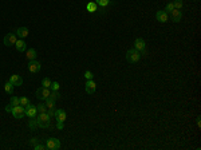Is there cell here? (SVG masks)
Segmentation results:
<instances>
[{"label":"cell","mask_w":201,"mask_h":150,"mask_svg":"<svg viewBox=\"0 0 201 150\" xmlns=\"http://www.w3.org/2000/svg\"><path fill=\"white\" fill-rule=\"evenodd\" d=\"M173 5H174V8H176V10H181V8H182V5H184V3H182V0H174Z\"/></svg>","instance_id":"484cf974"},{"label":"cell","mask_w":201,"mask_h":150,"mask_svg":"<svg viewBox=\"0 0 201 150\" xmlns=\"http://www.w3.org/2000/svg\"><path fill=\"white\" fill-rule=\"evenodd\" d=\"M24 112L27 117L30 118H35L36 114H38V110H36V106L31 105V103H28L27 106H24Z\"/></svg>","instance_id":"8992f818"},{"label":"cell","mask_w":201,"mask_h":150,"mask_svg":"<svg viewBox=\"0 0 201 150\" xmlns=\"http://www.w3.org/2000/svg\"><path fill=\"white\" fill-rule=\"evenodd\" d=\"M19 103L24 107V106H27L28 103H31V102H30V99H28L27 97H22V98H19Z\"/></svg>","instance_id":"7402d4cb"},{"label":"cell","mask_w":201,"mask_h":150,"mask_svg":"<svg viewBox=\"0 0 201 150\" xmlns=\"http://www.w3.org/2000/svg\"><path fill=\"white\" fill-rule=\"evenodd\" d=\"M56 129H58V130H62V129H63V122H56Z\"/></svg>","instance_id":"e575fe53"},{"label":"cell","mask_w":201,"mask_h":150,"mask_svg":"<svg viewBox=\"0 0 201 150\" xmlns=\"http://www.w3.org/2000/svg\"><path fill=\"white\" fill-rule=\"evenodd\" d=\"M10 82L12 83L14 86H22L23 85V78L20 76V75H11L10 78Z\"/></svg>","instance_id":"5bb4252c"},{"label":"cell","mask_w":201,"mask_h":150,"mask_svg":"<svg viewBox=\"0 0 201 150\" xmlns=\"http://www.w3.org/2000/svg\"><path fill=\"white\" fill-rule=\"evenodd\" d=\"M140 59H141V52L136 48H131V50H129L126 52V60L129 63H137Z\"/></svg>","instance_id":"7a4b0ae2"},{"label":"cell","mask_w":201,"mask_h":150,"mask_svg":"<svg viewBox=\"0 0 201 150\" xmlns=\"http://www.w3.org/2000/svg\"><path fill=\"white\" fill-rule=\"evenodd\" d=\"M44 105L47 106V109H54V107H55V100H54V99H51V98L48 97L47 99L44 100Z\"/></svg>","instance_id":"d6986e66"},{"label":"cell","mask_w":201,"mask_h":150,"mask_svg":"<svg viewBox=\"0 0 201 150\" xmlns=\"http://www.w3.org/2000/svg\"><path fill=\"white\" fill-rule=\"evenodd\" d=\"M38 143H39L38 138H31V140H30V145L31 146H35V145H38Z\"/></svg>","instance_id":"1f68e13d"},{"label":"cell","mask_w":201,"mask_h":150,"mask_svg":"<svg viewBox=\"0 0 201 150\" xmlns=\"http://www.w3.org/2000/svg\"><path fill=\"white\" fill-rule=\"evenodd\" d=\"M42 86H43V87L50 88V86H51V80L48 79V78H43V80H42Z\"/></svg>","instance_id":"4316f807"},{"label":"cell","mask_w":201,"mask_h":150,"mask_svg":"<svg viewBox=\"0 0 201 150\" xmlns=\"http://www.w3.org/2000/svg\"><path fill=\"white\" fill-rule=\"evenodd\" d=\"M11 105H12V106H18V105H20V103H19V98L18 97H11Z\"/></svg>","instance_id":"f546056e"},{"label":"cell","mask_w":201,"mask_h":150,"mask_svg":"<svg viewBox=\"0 0 201 150\" xmlns=\"http://www.w3.org/2000/svg\"><path fill=\"white\" fill-rule=\"evenodd\" d=\"M12 109H14V106L11 105V103L5 106V111H7V112H12Z\"/></svg>","instance_id":"836d02e7"},{"label":"cell","mask_w":201,"mask_h":150,"mask_svg":"<svg viewBox=\"0 0 201 150\" xmlns=\"http://www.w3.org/2000/svg\"><path fill=\"white\" fill-rule=\"evenodd\" d=\"M50 121H51V117L47 114V112H40L39 117L36 118L38 128H40V129H47V128H50Z\"/></svg>","instance_id":"6da1fadb"},{"label":"cell","mask_w":201,"mask_h":150,"mask_svg":"<svg viewBox=\"0 0 201 150\" xmlns=\"http://www.w3.org/2000/svg\"><path fill=\"white\" fill-rule=\"evenodd\" d=\"M50 88H47V87H40V88H38V90H36V98H38V99H40V100H46L47 99L48 97H50Z\"/></svg>","instance_id":"277c9868"},{"label":"cell","mask_w":201,"mask_h":150,"mask_svg":"<svg viewBox=\"0 0 201 150\" xmlns=\"http://www.w3.org/2000/svg\"><path fill=\"white\" fill-rule=\"evenodd\" d=\"M54 117H55L56 122H63V123H64V121H66V118H67V115H66L64 110L59 109V110H55V114H54Z\"/></svg>","instance_id":"8fae6325"},{"label":"cell","mask_w":201,"mask_h":150,"mask_svg":"<svg viewBox=\"0 0 201 150\" xmlns=\"http://www.w3.org/2000/svg\"><path fill=\"white\" fill-rule=\"evenodd\" d=\"M173 10H174V5H173V3H169V4H166V7H165V10H164V11H165L166 14H170Z\"/></svg>","instance_id":"83f0119b"},{"label":"cell","mask_w":201,"mask_h":150,"mask_svg":"<svg viewBox=\"0 0 201 150\" xmlns=\"http://www.w3.org/2000/svg\"><path fill=\"white\" fill-rule=\"evenodd\" d=\"M134 48H136V50H138L140 52L145 51V48H146V43H145V40H143L142 38H137V39L134 40Z\"/></svg>","instance_id":"9c48e42d"},{"label":"cell","mask_w":201,"mask_h":150,"mask_svg":"<svg viewBox=\"0 0 201 150\" xmlns=\"http://www.w3.org/2000/svg\"><path fill=\"white\" fill-rule=\"evenodd\" d=\"M16 35L15 34H7V35L4 36V39H3V43H4L7 47H11V46H15V43H16Z\"/></svg>","instance_id":"5b68a950"},{"label":"cell","mask_w":201,"mask_h":150,"mask_svg":"<svg viewBox=\"0 0 201 150\" xmlns=\"http://www.w3.org/2000/svg\"><path fill=\"white\" fill-rule=\"evenodd\" d=\"M46 148L50 150H58L60 148V141L58 138H47L46 141Z\"/></svg>","instance_id":"3957f363"},{"label":"cell","mask_w":201,"mask_h":150,"mask_svg":"<svg viewBox=\"0 0 201 150\" xmlns=\"http://www.w3.org/2000/svg\"><path fill=\"white\" fill-rule=\"evenodd\" d=\"M170 15H172V20H173L174 23H178V22H181V19H182V12H181L180 10H176V8L170 12Z\"/></svg>","instance_id":"7c38bea8"},{"label":"cell","mask_w":201,"mask_h":150,"mask_svg":"<svg viewBox=\"0 0 201 150\" xmlns=\"http://www.w3.org/2000/svg\"><path fill=\"white\" fill-rule=\"evenodd\" d=\"M109 3H110V0H95V4L99 7H106Z\"/></svg>","instance_id":"cb8c5ba5"},{"label":"cell","mask_w":201,"mask_h":150,"mask_svg":"<svg viewBox=\"0 0 201 150\" xmlns=\"http://www.w3.org/2000/svg\"><path fill=\"white\" fill-rule=\"evenodd\" d=\"M85 88H86V93H87V94H94V93H95V90H97V83L94 82L93 79L87 80V82H86Z\"/></svg>","instance_id":"30bf717a"},{"label":"cell","mask_w":201,"mask_h":150,"mask_svg":"<svg viewBox=\"0 0 201 150\" xmlns=\"http://www.w3.org/2000/svg\"><path fill=\"white\" fill-rule=\"evenodd\" d=\"M4 90H5V93H7V94H10V95L14 93V85L10 82V80H8V82L4 85Z\"/></svg>","instance_id":"ac0fdd59"},{"label":"cell","mask_w":201,"mask_h":150,"mask_svg":"<svg viewBox=\"0 0 201 150\" xmlns=\"http://www.w3.org/2000/svg\"><path fill=\"white\" fill-rule=\"evenodd\" d=\"M28 71L30 73H32V74H36V73H39L40 71V63L38 62V60H30L28 62Z\"/></svg>","instance_id":"ba28073f"},{"label":"cell","mask_w":201,"mask_h":150,"mask_svg":"<svg viewBox=\"0 0 201 150\" xmlns=\"http://www.w3.org/2000/svg\"><path fill=\"white\" fill-rule=\"evenodd\" d=\"M50 98L56 102V100H58L59 98H60V94L58 93V91H51V93H50Z\"/></svg>","instance_id":"d4e9b609"},{"label":"cell","mask_w":201,"mask_h":150,"mask_svg":"<svg viewBox=\"0 0 201 150\" xmlns=\"http://www.w3.org/2000/svg\"><path fill=\"white\" fill-rule=\"evenodd\" d=\"M26 56H27L28 60H34L36 58V50L35 48H30V50L27 51V54H26Z\"/></svg>","instance_id":"e0dca14e"},{"label":"cell","mask_w":201,"mask_h":150,"mask_svg":"<svg viewBox=\"0 0 201 150\" xmlns=\"http://www.w3.org/2000/svg\"><path fill=\"white\" fill-rule=\"evenodd\" d=\"M59 87H60V86H59V83H58V82H51L50 88H51L52 91H58V90H59Z\"/></svg>","instance_id":"f1b7e54d"},{"label":"cell","mask_w":201,"mask_h":150,"mask_svg":"<svg viewBox=\"0 0 201 150\" xmlns=\"http://www.w3.org/2000/svg\"><path fill=\"white\" fill-rule=\"evenodd\" d=\"M15 47H16V50H18L19 52H24L26 48H27V46H26V42H24V40H23V39H19V40H16Z\"/></svg>","instance_id":"9a60e30c"},{"label":"cell","mask_w":201,"mask_h":150,"mask_svg":"<svg viewBox=\"0 0 201 150\" xmlns=\"http://www.w3.org/2000/svg\"><path fill=\"white\" fill-rule=\"evenodd\" d=\"M36 110H38V112L40 114V112H47V106L44 105V103H39L38 106H36Z\"/></svg>","instance_id":"44dd1931"},{"label":"cell","mask_w":201,"mask_h":150,"mask_svg":"<svg viewBox=\"0 0 201 150\" xmlns=\"http://www.w3.org/2000/svg\"><path fill=\"white\" fill-rule=\"evenodd\" d=\"M87 11H88V12H95V11H97V4H95V3H93V2L88 3V4H87Z\"/></svg>","instance_id":"603a6c76"},{"label":"cell","mask_w":201,"mask_h":150,"mask_svg":"<svg viewBox=\"0 0 201 150\" xmlns=\"http://www.w3.org/2000/svg\"><path fill=\"white\" fill-rule=\"evenodd\" d=\"M197 126H199V128H201V121H200V117L197 118Z\"/></svg>","instance_id":"d590c367"},{"label":"cell","mask_w":201,"mask_h":150,"mask_svg":"<svg viewBox=\"0 0 201 150\" xmlns=\"http://www.w3.org/2000/svg\"><path fill=\"white\" fill-rule=\"evenodd\" d=\"M156 19L158 20V22H161V23H166V22H168V19H169V15L165 12V11H157Z\"/></svg>","instance_id":"4fadbf2b"},{"label":"cell","mask_w":201,"mask_h":150,"mask_svg":"<svg viewBox=\"0 0 201 150\" xmlns=\"http://www.w3.org/2000/svg\"><path fill=\"white\" fill-rule=\"evenodd\" d=\"M28 126H30L31 130H36V129H38V122H36L35 118H31L30 122H28Z\"/></svg>","instance_id":"ffe728a7"},{"label":"cell","mask_w":201,"mask_h":150,"mask_svg":"<svg viewBox=\"0 0 201 150\" xmlns=\"http://www.w3.org/2000/svg\"><path fill=\"white\" fill-rule=\"evenodd\" d=\"M34 149L35 150H44L46 149V145H42V143H38V145L34 146Z\"/></svg>","instance_id":"d6a6232c"},{"label":"cell","mask_w":201,"mask_h":150,"mask_svg":"<svg viewBox=\"0 0 201 150\" xmlns=\"http://www.w3.org/2000/svg\"><path fill=\"white\" fill-rule=\"evenodd\" d=\"M16 35H18L20 39H23V38L28 36V28H27V27H19L18 30H16Z\"/></svg>","instance_id":"2e32d148"},{"label":"cell","mask_w":201,"mask_h":150,"mask_svg":"<svg viewBox=\"0 0 201 150\" xmlns=\"http://www.w3.org/2000/svg\"><path fill=\"white\" fill-rule=\"evenodd\" d=\"M12 115L16 118V119H20V118H23V117L26 115V112H24V107H23L22 105L14 106V109H12Z\"/></svg>","instance_id":"52a82bcc"},{"label":"cell","mask_w":201,"mask_h":150,"mask_svg":"<svg viewBox=\"0 0 201 150\" xmlns=\"http://www.w3.org/2000/svg\"><path fill=\"white\" fill-rule=\"evenodd\" d=\"M85 78L87 80H90V79H93V78H94V75H93L91 71H86V73H85Z\"/></svg>","instance_id":"4dcf8cb0"}]
</instances>
